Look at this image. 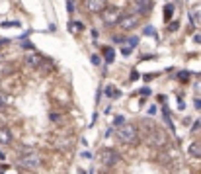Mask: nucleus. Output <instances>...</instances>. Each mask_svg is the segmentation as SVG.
I'll return each instance as SVG.
<instances>
[{"label": "nucleus", "instance_id": "31", "mask_svg": "<svg viewBox=\"0 0 201 174\" xmlns=\"http://www.w3.org/2000/svg\"><path fill=\"white\" fill-rule=\"evenodd\" d=\"M67 10L71 12V14H72V12H74V6H72V2H67Z\"/></svg>", "mask_w": 201, "mask_h": 174}, {"label": "nucleus", "instance_id": "33", "mask_svg": "<svg viewBox=\"0 0 201 174\" xmlns=\"http://www.w3.org/2000/svg\"><path fill=\"white\" fill-rule=\"evenodd\" d=\"M154 76H156V74H145V80H152Z\"/></svg>", "mask_w": 201, "mask_h": 174}, {"label": "nucleus", "instance_id": "18", "mask_svg": "<svg viewBox=\"0 0 201 174\" xmlns=\"http://www.w3.org/2000/svg\"><path fill=\"white\" fill-rule=\"evenodd\" d=\"M172 14H174V4H166V8H164V20H166V22H170V20H172Z\"/></svg>", "mask_w": 201, "mask_h": 174}, {"label": "nucleus", "instance_id": "2", "mask_svg": "<svg viewBox=\"0 0 201 174\" xmlns=\"http://www.w3.org/2000/svg\"><path fill=\"white\" fill-rule=\"evenodd\" d=\"M115 133H117V137H119V141H123V143H127V145H137L139 143V131L133 123H125V125L117 127Z\"/></svg>", "mask_w": 201, "mask_h": 174}, {"label": "nucleus", "instance_id": "23", "mask_svg": "<svg viewBox=\"0 0 201 174\" xmlns=\"http://www.w3.org/2000/svg\"><path fill=\"white\" fill-rule=\"evenodd\" d=\"M127 43H129V47H131V49H133V47H137V45H139V37L131 35L129 39H127Z\"/></svg>", "mask_w": 201, "mask_h": 174}, {"label": "nucleus", "instance_id": "3", "mask_svg": "<svg viewBox=\"0 0 201 174\" xmlns=\"http://www.w3.org/2000/svg\"><path fill=\"white\" fill-rule=\"evenodd\" d=\"M121 18H123V12L119 6H105V10L102 12V20L105 22V26H115V24L119 26Z\"/></svg>", "mask_w": 201, "mask_h": 174}, {"label": "nucleus", "instance_id": "19", "mask_svg": "<svg viewBox=\"0 0 201 174\" xmlns=\"http://www.w3.org/2000/svg\"><path fill=\"white\" fill-rule=\"evenodd\" d=\"M105 94H108L109 98H119L121 96V92H119V90H115L113 86H108V88H105Z\"/></svg>", "mask_w": 201, "mask_h": 174}, {"label": "nucleus", "instance_id": "36", "mask_svg": "<svg viewBox=\"0 0 201 174\" xmlns=\"http://www.w3.org/2000/svg\"><path fill=\"white\" fill-rule=\"evenodd\" d=\"M8 43H10V39H2L0 41V47H2V45H8Z\"/></svg>", "mask_w": 201, "mask_h": 174}, {"label": "nucleus", "instance_id": "15", "mask_svg": "<svg viewBox=\"0 0 201 174\" xmlns=\"http://www.w3.org/2000/svg\"><path fill=\"white\" fill-rule=\"evenodd\" d=\"M162 118H164V121H166V125L170 127V131H174V123H172V119H170V111H168L166 106L162 108Z\"/></svg>", "mask_w": 201, "mask_h": 174}, {"label": "nucleus", "instance_id": "37", "mask_svg": "<svg viewBox=\"0 0 201 174\" xmlns=\"http://www.w3.org/2000/svg\"><path fill=\"white\" fill-rule=\"evenodd\" d=\"M6 168H8V166H4V164H2V166H0V174H4V170H6Z\"/></svg>", "mask_w": 201, "mask_h": 174}, {"label": "nucleus", "instance_id": "13", "mask_svg": "<svg viewBox=\"0 0 201 174\" xmlns=\"http://www.w3.org/2000/svg\"><path fill=\"white\" fill-rule=\"evenodd\" d=\"M190 22H197V24H201V6H197L193 12H190Z\"/></svg>", "mask_w": 201, "mask_h": 174}, {"label": "nucleus", "instance_id": "34", "mask_svg": "<svg viewBox=\"0 0 201 174\" xmlns=\"http://www.w3.org/2000/svg\"><path fill=\"white\" fill-rule=\"evenodd\" d=\"M193 41H195V43H201V34L195 35V37H193Z\"/></svg>", "mask_w": 201, "mask_h": 174}, {"label": "nucleus", "instance_id": "11", "mask_svg": "<svg viewBox=\"0 0 201 174\" xmlns=\"http://www.w3.org/2000/svg\"><path fill=\"white\" fill-rule=\"evenodd\" d=\"M187 153H190V156H193V159H201V143L199 141L191 143L190 147H187Z\"/></svg>", "mask_w": 201, "mask_h": 174}, {"label": "nucleus", "instance_id": "17", "mask_svg": "<svg viewBox=\"0 0 201 174\" xmlns=\"http://www.w3.org/2000/svg\"><path fill=\"white\" fill-rule=\"evenodd\" d=\"M68 30H71V31H84V24H82V22H74V20H72V22L68 24Z\"/></svg>", "mask_w": 201, "mask_h": 174}, {"label": "nucleus", "instance_id": "1", "mask_svg": "<svg viewBox=\"0 0 201 174\" xmlns=\"http://www.w3.org/2000/svg\"><path fill=\"white\" fill-rule=\"evenodd\" d=\"M43 163L41 155L37 151H26L24 155L18 156V166L20 168H26V170H37Z\"/></svg>", "mask_w": 201, "mask_h": 174}, {"label": "nucleus", "instance_id": "22", "mask_svg": "<svg viewBox=\"0 0 201 174\" xmlns=\"http://www.w3.org/2000/svg\"><path fill=\"white\" fill-rule=\"evenodd\" d=\"M145 35H150V37H156V30H154L152 26H145Z\"/></svg>", "mask_w": 201, "mask_h": 174}, {"label": "nucleus", "instance_id": "32", "mask_svg": "<svg viewBox=\"0 0 201 174\" xmlns=\"http://www.w3.org/2000/svg\"><path fill=\"white\" fill-rule=\"evenodd\" d=\"M137 78H139V72H137V70H133V72H131V80H137Z\"/></svg>", "mask_w": 201, "mask_h": 174}, {"label": "nucleus", "instance_id": "9", "mask_svg": "<svg viewBox=\"0 0 201 174\" xmlns=\"http://www.w3.org/2000/svg\"><path fill=\"white\" fill-rule=\"evenodd\" d=\"M156 127H158V125H156V123H154L150 118H145V119H141V129L145 131L146 135H150L154 129H156Z\"/></svg>", "mask_w": 201, "mask_h": 174}, {"label": "nucleus", "instance_id": "14", "mask_svg": "<svg viewBox=\"0 0 201 174\" xmlns=\"http://www.w3.org/2000/svg\"><path fill=\"white\" fill-rule=\"evenodd\" d=\"M102 51H104V55H105V63H113V59H115V53H113V49L111 47H104L102 49Z\"/></svg>", "mask_w": 201, "mask_h": 174}, {"label": "nucleus", "instance_id": "16", "mask_svg": "<svg viewBox=\"0 0 201 174\" xmlns=\"http://www.w3.org/2000/svg\"><path fill=\"white\" fill-rule=\"evenodd\" d=\"M8 104H10V96H8L6 92H2V90H0V111H2Z\"/></svg>", "mask_w": 201, "mask_h": 174}, {"label": "nucleus", "instance_id": "21", "mask_svg": "<svg viewBox=\"0 0 201 174\" xmlns=\"http://www.w3.org/2000/svg\"><path fill=\"white\" fill-rule=\"evenodd\" d=\"M49 119H51L53 123H61V114L59 111H51V114H49Z\"/></svg>", "mask_w": 201, "mask_h": 174}, {"label": "nucleus", "instance_id": "10", "mask_svg": "<svg viewBox=\"0 0 201 174\" xmlns=\"http://www.w3.org/2000/svg\"><path fill=\"white\" fill-rule=\"evenodd\" d=\"M152 10V0H137V12L139 14H149Z\"/></svg>", "mask_w": 201, "mask_h": 174}, {"label": "nucleus", "instance_id": "27", "mask_svg": "<svg viewBox=\"0 0 201 174\" xmlns=\"http://www.w3.org/2000/svg\"><path fill=\"white\" fill-rule=\"evenodd\" d=\"M90 61H92V65H96V67L102 63V61H100V57H98V55H92V57H90Z\"/></svg>", "mask_w": 201, "mask_h": 174}, {"label": "nucleus", "instance_id": "39", "mask_svg": "<svg viewBox=\"0 0 201 174\" xmlns=\"http://www.w3.org/2000/svg\"><path fill=\"white\" fill-rule=\"evenodd\" d=\"M78 174H86V172H84V170H82V168H80V170H78Z\"/></svg>", "mask_w": 201, "mask_h": 174}, {"label": "nucleus", "instance_id": "8", "mask_svg": "<svg viewBox=\"0 0 201 174\" xmlns=\"http://www.w3.org/2000/svg\"><path fill=\"white\" fill-rule=\"evenodd\" d=\"M86 8L90 12H104L105 10V0H86Z\"/></svg>", "mask_w": 201, "mask_h": 174}, {"label": "nucleus", "instance_id": "29", "mask_svg": "<svg viewBox=\"0 0 201 174\" xmlns=\"http://www.w3.org/2000/svg\"><path fill=\"white\" fill-rule=\"evenodd\" d=\"M131 51H133L131 47H123V49H121V53H123L125 57H129V55H131Z\"/></svg>", "mask_w": 201, "mask_h": 174}, {"label": "nucleus", "instance_id": "6", "mask_svg": "<svg viewBox=\"0 0 201 174\" xmlns=\"http://www.w3.org/2000/svg\"><path fill=\"white\" fill-rule=\"evenodd\" d=\"M139 14H127V16H123L121 18V22H119V27L123 31H131V30H135V27L139 26Z\"/></svg>", "mask_w": 201, "mask_h": 174}, {"label": "nucleus", "instance_id": "35", "mask_svg": "<svg viewBox=\"0 0 201 174\" xmlns=\"http://www.w3.org/2000/svg\"><path fill=\"white\" fill-rule=\"evenodd\" d=\"M195 108H197V110H201V100H199V98L195 100Z\"/></svg>", "mask_w": 201, "mask_h": 174}, {"label": "nucleus", "instance_id": "5", "mask_svg": "<svg viewBox=\"0 0 201 174\" xmlns=\"http://www.w3.org/2000/svg\"><path fill=\"white\" fill-rule=\"evenodd\" d=\"M146 143H149L150 147H154V149L164 147V145L168 143V135H166V131H164L162 127H156V129H154L150 135H146Z\"/></svg>", "mask_w": 201, "mask_h": 174}, {"label": "nucleus", "instance_id": "4", "mask_svg": "<svg viewBox=\"0 0 201 174\" xmlns=\"http://www.w3.org/2000/svg\"><path fill=\"white\" fill-rule=\"evenodd\" d=\"M98 156H100V163H104L105 166H115L117 163H121V155L115 151V149H109V147L102 149Z\"/></svg>", "mask_w": 201, "mask_h": 174}, {"label": "nucleus", "instance_id": "7", "mask_svg": "<svg viewBox=\"0 0 201 174\" xmlns=\"http://www.w3.org/2000/svg\"><path fill=\"white\" fill-rule=\"evenodd\" d=\"M26 65H27L30 69H39L41 65H43V57H41L37 51L27 53V55H26Z\"/></svg>", "mask_w": 201, "mask_h": 174}, {"label": "nucleus", "instance_id": "20", "mask_svg": "<svg viewBox=\"0 0 201 174\" xmlns=\"http://www.w3.org/2000/svg\"><path fill=\"white\" fill-rule=\"evenodd\" d=\"M0 26L2 27H20L22 22H18V20H12V22H0Z\"/></svg>", "mask_w": 201, "mask_h": 174}, {"label": "nucleus", "instance_id": "28", "mask_svg": "<svg viewBox=\"0 0 201 174\" xmlns=\"http://www.w3.org/2000/svg\"><path fill=\"white\" fill-rule=\"evenodd\" d=\"M199 129H201V119H197V121L191 125V131H199Z\"/></svg>", "mask_w": 201, "mask_h": 174}, {"label": "nucleus", "instance_id": "12", "mask_svg": "<svg viewBox=\"0 0 201 174\" xmlns=\"http://www.w3.org/2000/svg\"><path fill=\"white\" fill-rule=\"evenodd\" d=\"M10 141H12V133H10V129H8V127H0V143L8 145Z\"/></svg>", "mask_w": 201, "mask_h": 174}, {"label": "nucleus", "instance_id": "30", "mask_svg": "<svg viewBox=\"0 0 201 174\" xmlns=\"http://www.w3.org/2000/svg\"><path fill=\"white\" fill-rule=\"evenodd\" d=\"M141 94H143V96H150V88H149V86L141 88Z\"/></svg>", "mask_w": 201, "mask_h": 174}, {"label": "nucleus", "instance_id": "38", "mask_svg": "<svg viewBox=\"0 0 201 174\" xmlns=\"http://www.w3.org/2000/svg\"><path fill=\"white\" fill-rule=\"evenodd\" d=\"M0 160H4V153L2 151H0Z\"/></svg>", "mask_w": 201, "mask_h": 174}, {"label": "nucleus", "instance_id": "25", "mask_svg": "<svg viewBox=\"0 0 201 174\" xmlns=\"http://www.w3.org/2000/svg\"><path fill=\"white\" fill-rule=\"evenodd\" d=\"M113 125H117V127L125 125V118H123V115H117V118L113 119Z\"/></svg>", "mask_w": 201, "mask_h": 174}, {"label": "nucleus", "instance_id": "24", "mask_svg": "<svg viewBox=\"0 0 201 174\" xmlns=\"http://www.w3.org/2000/svg\"><path fill=\"white\" fill-rule=\"evenodd\" d=\"M187 78H190V72H187V70H180V72H178V80L186 82Z\"/></svg>", "mask_w": 201, "mask_h": 174}, {"label": "nucleus", "instance_id": "26", "mask_svg": "<svg viewBox=\"0 0 201 174\" xmlns=\"http://www.w3.org/2000/svg\"><path fill=\"white\" fill-rule=\"evenodd\" d=\"M178 27H180V22H178V20H174V22H172L170 26H168V31H176Z\"/></svg>", "mask_w": 201, "mask_h": 174}]
</instances>
